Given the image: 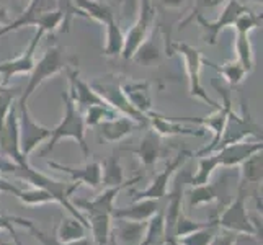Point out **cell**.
<instances>
[{
  "mask_svg": "<svg viewBox=\"0 0 263 245\" xmlns=\"http://www.w3.org/2000/svg\"><path fill=\"white\" fill-rule=\"evenodd\" d=\"M0 170L7 172V174H12L18 178L25 180V181H28V183H31L33 186H38V188H43V190H46V192H49L54 196V199H56V203L64 206L66 210L76 217V219H79L88 229L87 217L84 214H80L76 210V206L69 201V198L80 186V183H76V181H72V183L58 181V180H54L48 175L41 174L40 170H34L33 167H30L28 162L18 165V163H15L12 160H5V162H0Z\"/></svg>",
  "mask_w": 263,
  "mask_h": 245,
  "instance_id": "cell-1",
  "label": "cell"
},
{
  "mask_svg": "<svg viewBox=\"0 0 263 245\" xmlns=\"http://www.w3.org/2000/svg\"><path fill=\"white\" fill-rule=\"evenodd\" d=\"M62 102H64V115H62V120L61 123L56 126L54 129H51V136L48 139V144L44 146V149L40 152V156L44 157L46 154H49L54 146L62 141L66 138H70L77 141V144L82 149L84 156L88 157L90 156V149L87 146V141H85V131H87V126L84 123V116H82V111L79 110L76 106L74 100L70 98L69 92L62 93Z\"/></svg>",
  "mask_w": 263,
  "mask_h": 245,
  "instance_id": "cell-2",
  "label": "cell"
},
{
  "mask_svg": "<svg viewBox=\"0 0 263 245\" xmlns=\"http://www.w3.org/2000/svg\"><path fill=\"white\" fill-rule=\"evenodd\" d=\"M76 64L74 58H69L66 49L62 46H52L46 49L40 61H34L33 70L30 72L28 84L25 90L20 93V103H28L30 97L38 90L44 82L49 80L51 77L61 74V72L67 70Z\"/></svg>",
  "mask_w": 263,
  "mask_h": 245,
  "instance_id": "cell-3",
  "label": "cell"
},
{
  "mask_svg": "<svg viewBox=\"0 0 263 245\" xmlns=\"http://www.w3.org/2000/svg\"><path fill=\"white\" fill-rule=\"evenodd\" d=\"M172 52H177L178 56L183 61V66H185V72H186V77H188V92L190 97L201 100V102L208 103L213 110H219L221 105L214 102V100L208 95L206 88L201 82V69L204 64V58L199 49H196L192 44H188L185 41H175L172 43L170 46Z\"/></svg>",
  "mask_w": 263,
  "mask_h": 245,
  "instance_id": "cell-4",
  "label": "cell"
},
{
  "mask_svg": "<svg viewBox=\"0 0 263 245\" xmlns=\"http://www.w3.org/2000/svg\"><path fill=\"white\" fill-rule=\"evenodd\" d=\"M247 195H249V188L239 183L237 198L232 199L228 206H224V210L217 213V216L213 219L217 228L242 235H257L255 225H253L252 219L247 214V208H246Z\"/></svg>",
  "mask_w": 263,
  "mask_h": 245,
  "instance_id": "cell-5",
  "label": "cell"
},
{
  "mask_svg": "<svg viewBox=\"0 0 263 245\" xmlns=\"http://www.w3.org/2000/svg\"><path fill=\"white\" fill-rule=\"evenodd\" d=\"M92 85L95 88V92L103 98V102L115 110L118 115H124V116H129L133 118L134 121L141 123L144 128H147L149 121H147V116L141 115L139 111H136L134 108L129 105V102L126 100L123 90H121V80H118V77L110 76V77H102L95 82H92Z\"/></svg>",
  "mask_w": 263,
  "mask_h": 245,
  "instance_id": "cell-6",
  "label": "cell"
},
{
  "mask_svg": "<svg viewBox=\"0 0 263 245\" xmlns=\"http://www.w3.org/2000/svg\"><path fill=\"white\" fill-rule=\"evenodd\" d=\"M263 16L258 13H253L252 10H247L242 13L237 20H235L232 28L235 30V40H234V51H235V59L246 67L249 72H252L253 64V48L250 41V33L261 26Z\"/></svg>",
  "mask_w": 263,
  "mask_h": 245,
  "instance_id": "cell-7",
  "label": "cell"
},
{
  "mask_svg": "<svg viewBox=\"0 0 263 245\" xmlns=\"http://www.w3.org/2000/svg\"><path fill=\"white\" fill-rule=\"evenodd\" d=\"M154 20H156V7H154L152 0H139L138 18L134 20L128 33L124 34V48L121 52L124 59H133L136 51L141 48V44L149 38Z\"/></svg>",
  "mask_w": 263,
  "mask_h": 245,
  "instance_id": "cell-8",
  "label": "cell"
},
{
  "mask_svg": "<svg viewBox=\"0 0 263 245\" xmlns=\"http://www.w3.org/2000/svg\"><path fill=\"white\" fill-rule=\"evenodd\" d=\"M247 10H250V8L246 4H242L240 0H229V2L224 5L222 12L217 15L216 20H206L203 15L195 16L199 28L203 30V41L206 44H211V46L216 44L219 34L226 28L234 26L235 20H237L242 13H246Z\"/></svg>",
  "mask_w": 263,
  "mask_h": 245,
  "instance_id": "cell-9",
  "label": "cell"
},
{
  "mask_svg": "<svg viewBox=\"0 0 263 245\" xmlns=\"http://www.w3.org/2000/svg\"><path fill=\"white\" fill-rule=\"evenodd\" d=\"M18 136H20V152L25 159H28L30 154L49 139L51 129L36 123L28 110V103L18 102Z\"/></svg>",
  "mask_w": 263,
  "mask_h": 245,
  "instance_id": "cell-10",
  "label": "cell"
},
{
  "mask_svg": "<svg viewBox=\"0 0 263 245\" xmlns=\"http://www.w3.org/2000/svg\"><path fill=\"white\" fill-rule=\"evenodd\" d=\"M247 136H255V138L261 139V128L250 118L249 106L246 102H243L242 103V115H237L234 110H229L228 121H226L221 141H219V144H217L216 150H219L221 147L229 146V144H234V142L246 141Z\"/></svg>",
  "mask_w": 263,
  "mask_h": 245,
  "instance_id": "cell-11",
  "label": "cell"
},
{
  "mask_svg": "<svg viewBox=\"0 0 263 245\" xmlns=\"http://www.w3.org/2000/svg\"><path fill=\"white\" fill-rule=\"evenodd\" d=\"M193 156V152L188 150H180L177 154V157L174 160L167 162L165 168L156 174V177L152 178L151 185L142 190V192H133V201H138V199H164L167 196V190H168V181L172 180L177 172L185 165V162Z\"/></svg>",
  "mask_w": 263,
  "mask_h": 245,
  "instance_id": "cell-12",
  "label": "cell"
},
{
  "mask_svg": "<svg viewBox=\"0 0 263 245\" xmlns=\"http://www.w3.org/2000/svg\"><path fill=\"white\" fill-rule=\"evenodd\" d=\"M139 180H142V177H134L129 181H124V183L118 185V186H111V188H106L103 193H100L95 199H74L72 204L79 206L80 210H84L87 213L88 217H93V216H111L113 210H115V199L118 196V193L121 190L128 188L134 183H138Z\"/></svg>",
  "mask_w": 263,
  "mask_h": 245,
  "instance_id": "cell-13",
  "label": "cell"
},
{
  "mask_svg": "<svg viewBox=\"0 0 263 245\" xmlns=\"http://www.w3.org/2000/svg\"><path fill=\"white\" fill-rule=\"evenodd\" d=\"M98 138L108 142V144H115L120 142L124 138H128L133 133L139 131V129H146L141 123L134 121L133 118L124 116V115H116L110 120L102 121L98 126Z\"/></svg>",
  "mask_w": 263,
  "mask_h": 245,
  "instance_id": "cell-14",
  "label": "cell"
},
{
  "mask_svg": "<svg viewBox=\"0 0 263 245\" xmlns=\"http://www.w3.org/2000/svg\"><path fill=\"white\" fill-rule=\"evenodd\" d=\"M44 36L43 30H38L34 34V38L31 40V43L28 44L26 51H23L20 56H16L15 59L10 61H4L0 62V76L4 77V84H7L8 80L15 76H22V74H30L34 66V52L38 49V44L41 41V38Z\"/></svg>",
  "mask_w": 263,
  "mask_h": 245,
  "instance_id": "cell-15",
  "label": "cell"
},
{
  "mask_svg": "<svg viewBox=\"0 0 263 245\" xmlns=\"http://www.w3.org/2000/svg\"><path fill=\"white\" fill-rule=\"evenodd\" d=\"M66 72H67V79H69V95L72 100H74L76 106L80 111L92 105H106L103 102V98L95 92V88L90 85L88 82L79 77L77 69L69 67Z\"/></svg>",
  "mask_w": 263,
  "mask_h": 245,
  "instance_id": "cell-16",
  "label": "cell"
},
{
  "mask_svg": "<svg viewBox=\"0 0 263 245\" xmlns=\"http://www.w3.org/2000/svg\"><path fill=\"white\" fill-rule=\"evenodd\" d=\"M121 90L136 111L147 116L154 111L152 90L147 80H126L121 82Z\"/></svg>",
  "mask_w": 263,
  "mask_h": 245,
  "instance_id": "cell-17",
  "label": "cell"
},
{
  "mask_svg": "<svg viewBox=\"0 0 263 245\" xmlns=\"http://www.w3.org/2000/svg\"><path fill=\"white\" fill-rule=\"evenodd\" d=\"M261 149H263L261 141L260 142L240 141V142L229 144V146H224L219 150H216L214 154L217 160H219V167L234 168V167H239L243 160H247L255 152H261Z\"/></svg>",
  "mask_w": 263,
  "mask_h": 245,
  "instance_id": "cell-18",
  "label": "cell"
},
{
  "mask_svg": "<svg viewBox=\"0 0 263 245\" xmlns=\"http://www.w3.org/2000/svg\"><path fill=\"white\" fill-rule=\"evenodd\" d=\"M190 177L188 174H178L177 181L172 192H168L167 198V208L164 213V222H165V243L168 240L174 239V229H175V222L178 219V216L181 214V201H183V195H185V178Z\"/></svg>",
  "mask_w": 263,
  "mask_h": 245,
  "instance_id": "cell-19",
  "label": "cell"
},
{
  "mask_svg": "<svg viewBox=\"0 0 263 245\" xmlns=\"http://www.w3.org/2000/svg\"><path fill=\"white\" fill-rule=\"evenodd\" d=\"M228 181H229V177L224 174L217 178L214 183L208 181L204 185H198V186H193L192 190H188V192H185L186 199H188V208H195L199 204H206V203L216 201V199H221L228 193Z\"/></svg>",
  "mask_w": 263,
  "mask_h": 245,
  "instance_id": "cell-20",
  "label": "cell"
},
{
  "mask_svg": "<svg viewBox=\"0 0 263 245\" xmlns=\"http://www.w3.org/2000/svg\"><path fill=\"white\" fill-rule=\"evenodd\" d=\"M48 167L64 172L70 177L72 181L76 183H85L92 188H98L102 185V163L100 162H88L84 167H69V165H62L58 162H48Z\"/></svg>",
  "mask_w": 263,
  "mask_h": 245,
  "instance_id": "cell-21",
  "label": "cell"
},
{
  "mask_svg": "<svg viewBox=\"0 0 263 245\" xmlns=\"http://www.w3.org/2000/svg\"><path fill=\"white\" fill-rule=\"evenodd\" d=\"M149 128L156 131L160 138L164 136H195V138H203L206 134L201 128H185L181 123L170 120L168 116H164L157 111H152L147 115Z\"/></svg>",
  "mask_w": 263,
  "mask_h": 245,
  "instance_id": "cell-22",
  "label": "cell"
},
{
  "mask_svg": "<svg viewBox=\"0 0 263 245\" xmlns=\"http://www.w3.org/2000/svg\"><path fill=\"white\" fill-rule=\"evenodd\" d=\"M160 201L159 199H138V201H133L129 206L120 208V210H113L111 217L113 219H128V221H138L144 222L149 221L151 217L160 211Z\"/></svg>",
  "mask_w": 263,
  "mask_h": 245,
  "instance_id": "cell-23",
  "label": "cell"
},
{
  "mask_svg": "<svg viewBox=\"0 0 263 245\" xmlns=\"http://www.w3.org/2000/svg\"><path fill=\"white\" fill-rule=\"evenodd\" d=\"M123 150H128L133 152L138 156L139 162L142 163L146 168H152L154 165L157 163L160 154H162V142H160V136L154 131L152 128H146V133L141 138L139 146L136 149H123Z\"/></svg>",
  "mask_w": 263,
  "mask_h": 245,
  "instance_id": "cell-24",
  "label": "cell"
},
{
  "mask_svg": "<svg viewBox=\"0 0 263 245\" xmlns=\"http://www.w3.org/2000/svg\"><path fill=\"white\" fill-rule=\"evenodd\" d=\"M147 222L128 221V219H116V225L111 229L115 234L116 242L121 245H139L146 234Z\"/></svg>",
  "mask_w": 263,
  "mask_h": 245,
  "instance_id": "cell-25",
  "label": "cell"
},
{
  "mask_svg": "<svg viewBox=\"0 0 263 245\" xmlns=\"http://www.w3.org/2000/svg\"><path fill=\"white\" fill-rule=\"evenodd\" d=\"M204 64L211 66L213 69L217 70V74H219L224 80V84H228L231 88L240 85L246 77L249 76V70L243 67L237 59H232V61H228L224 62V64H216V62H211L204 59Z\"/></svg>",
  "mask_w": 263,
  "mask_h": 245,
  "instance_id": "cell-26",
  "label": "cell"
},
{
  "mask_svg": "<svg viewBox=\"0 0 263 245\" xmlns=\"http://www.w3.org/2000/svg\"><path fill=\"white\" fill-rule=\"evenodd\" d=\"M105 46H103V56L106 58H118L121 56L124 48V33L121 30L120 23L116 18H111L105 25Z\"/></svg>",
  "mask_w": 263,
  "mask_h": 245,
  "instance_id": "cell-27",
  "label": "cell"
},
{
  "mask_svg": "<svg viewBox=\"0 0 263 245\" xmlns=\"http://www.w3.org/2000/svg\"><path fill=\"white\" fill-rule=\"evenodd\" d=\"M72 4L76 5L80 16L92 18L100 25H105L111 18H115L113 10L103 2H97V0H72Z\"/></svg>",
  "mask_w": 263,
  "mask_h": 245,
  "instance_id": "cell-28",
  "label": "cell"
},
{
  "mask_svg": "<svg viewBox=\"0 0 263 245\" xmlns=\"http://www.w3.org/2000/svg\"><path fill=\"white\" fill-rule=\"evenodd\" d=\"M124 170L121 167L120 157H118L116 150L111 154L110 157L105 159L102 163V185H105L106 188L111 186H118L124 183Z\"/></svg>",
  "mask_w": 263,
  "mask_h": 245,
  "instance_id": "cell-29",
  "label": "cell"
},
{
  "mask_svg": "<svg viewBox=\"0 0 263 245\" xmlns=\"http://www.w3.org/2000/svg\"><path fill=\"white\" fill-rule=\"evenodd\" d=\"M84 237H87V228L79 219H76L74 216H72V217L67 216V217H64V219L61 221L58 232H56V239L58 240L69 243V242L80 240Z\"/></svg>",
  "mask_w": 263,
  "mask_h": 245,
  "instance_id": "cell-30",
  "label": "cell"
},
{
  "mask_svg": "<svg viewBox=\"0 0 263 245\" xmlns=\"http://www.w3.org/2000/svg\"><path fill=\"white\" fill-rule=\"evenodd\" d=\"M240 183L250 186H258L261 183V152H255L247 160L240 163Z\"/></svg>",
  "mask_w": 263,
  "mask_h": 245,
  "instance_id": "cell-31",
  "label": "cell"
},
{
  "mask_svg": "<svg viewBox=\"0 0 263 245\" xmlns=\"http://www.w3.org/2000/svg\"><path fill=\"white\" fill-rule=\"evenodd\" d=\"M139 245H165V222L164 211L154 214L146 228V234Z\"/></svg>",
  "mask_w": 263,
  "mask_h": 245,
  "instance_id": "cell-32",
  "label": "cell"
},
{
  "mask_svg": "<svg viewBox=\"0 0 263 245\" xmlns=\"http://www.w3.org/2000/svg\"><path fill=\"white\" fill-rule=\"evenodd\" d=\"M217 167H219V160H217L214 152L208 154V156H201L199 157V162H198V172L195 175L190 177V185L198 186V185L208 183Z\"/></svg>",
  "mask_w": 263,
  "mask_h": 245,
  "instance_id": "cell-33",
  "label": "cell"
},
{
  "mask_svg": "<svg viewBox=\"0 0 263 245\" xmlns=\"http://www.w3.org/2000/svg\"><path fill=\"white\" fill-rule=\"evenodd\" d=\"M221 229L217 228L216 222L211 221L210 225H206V228L203 229H198L192 234H188V235H183V237H180V239H175L178 243L181 245H210L211 240L217 235V232H219Z\"/></svg>",
  "mask_w": 263,
  "mask_h": 245,
  "instance_id": "cell-34",
  "label": "cell"
},
{
  "mask_svg": "<svg viewBox=\"0 0 263 245\" xmlns=\"http://www.w3.org/2000/svg\"><path fill=\"white\" fill-rule=\"evenodd\" d=\"M118 113L115 110H111L108 105H92V106H87L85 110H82L84 123L87 128H97L102 121L110 120V118H113Z\"/></svg>",
  "mask_w": 263,
  "mask_h": 245,
  "instance_id": "cell-35",
  "label": "cell"
},
{
  "mask_svg": "<svg viewBox=\"0 0 263 245\" xmlns=\"http://www.w3.org/2000/svg\"><path fill=\"white\" fill-rule=\"evenodd\" d=\"M16 196L20 198V201L23 204H28V206H41V204L56 201L49 192H46V190H43V188H38V186H34L31 190H20Z\"/></svg>",
  "mask_w": 263,
  "mask_h": 245,
  "instance_id": "cell-36",
  "label": "cell"
},
{
  "mask_svg": "<svg viewBox=\"0 0 263 245\" xmlns=\"http://www.w3.org/2000/svg\"><path fill=\"white\" fill-rule=\"evenodd\" d=\"M20 88L16 87H7V84L0 82V129H2L4 121L8 115V111L12 110L13 102L20 97Z\"/></svg>",
  "mask_w": 263,
  "mask_h": 245,
  "instance_id": "cell-37",
  "label": "cell"
},
{
  "mask_svg": "<svg viewBox=\"0 0 263 245\" xmlns=\"http://www.w3.org/2000/svg\"><path fill=\"white\" fill-rule=\"evenodd\" d=\"M160 59V52L159 48L152 43V38H149L141 44V48L136 51V54L133 56V61H136L138 64H144V66H152Z\"/></svg>",
  "mask_w": 263,
  "mask_h": 245,
  "instance_id": "cell-38",
  "label": "cell"
},
{
  "mask_svg": "<svg viewBox=\"0 0 263 245\" xmlns=\"http://www.w3.org/2000/svg\"><path fill=\"white\" fill-rule=\"evenodd\" d=\"M211 222H199V221H193L190 219L188 216H185L183 213H181L178 216V219L175 222V229H174V239H180L183 237V235H188L192 234L198 229H203L206 228V225H210Z\"/></svg>",
  "mask_w": 263,
  "mask_h": 245,
  "instance_id": "cell-39",
  "label": "cell"
},
{
  "mask_svg": "<svg viewBox=\"0 0 263 245\" xmlns=\"http://www.w3.org/2000/svg\"><path fill=\"white\" fill-rule=\"evenodd\" d=\"M15 224H18V225H25V228H31V225H33V222H31V221L23 219V217L7 216V214H4V213H0V229L8 231V232L12 234L13 243H15V245H22V242L18 240V237H16V232H15V228H13Z\"/></svg>",
  "mask_w": 263,
  "mask_h": 245,
  "instance_id": "cell-40",
  "label": "cell"
},
{
  "mask_svg": "<svg viewBox=\"0 0 263 245\" xmlns=\"http://www.w3.org/2000/svg\"><path fill=\"white\" fill-rule=\"evenodd\" d=\"M30 229V232L34 235L36 239H38L43 245H95L92 240H90L88 237H84V239H80V240H76V242H69V243H64V242H61V240H58L56 237H51V235H48V234H44L43 231H40L36 225L33 224L31 228H28Z\"/></svg>",
  "mask_w": 263,
  "mask_h": 245,
  "instance_id": "cell-41",
  "label": "cell"
},
{
  "mask_svg": "<svg viewBox=\"0 0 263 245\" xmlns=\"http://www.w3.org/2000/svg\"><path fill=\"white\" fill-rule=\"evenodd\" d=\"M222 2H224V0H195L192 13H190V15L185 18V20L180 23V28H185V25H186V23L193 22V20H195V16L201 15V12L206 10V8H216V7H219Z\"/></svg>",
  "mask_w": 263,
  "mask_h": 245,
  "instance_id": "cell-42",
  "label": "cell"
},
{
  "mask_svg": "<svg viewBox=\"0 0 263 245\" xmlns=\"http://www.w3.org/2000/svg\"><path fill=\"white\" fill-rule=\"evenodd\" d=\"M237 235L235 232H231V231H224V232H217L216 237L211 240L210 245H235L237 242Z\"/></svg>",
  "mask_w": 263,
  "mask_h": 245,
  "instance_id": "cell-43",
  "label": "cell"
},
{
  "mask_svg": "<svg viewBox=\"0 0 263 245\" xmlns=\"http://www.w3.org/2000/svg\"><path fill=\"white\" fill-rule=\"evenodd\" d=\"M59 4H61V8L64 10V15H66V20H64V25H62V30L64 31H69V25H70V15L72 13H79V10L76 8V5L72 4V0H59Z\"/></svg>",
  "mask_w": 263,
  "mask_h": 245,
  "instance_id": "cell-44",
  "label": "cell"
},
{
  "mask_svg": "<svg viewBox=\"0 0 263 245\" xmlns=\"http://www.w3.org/2000/svg\"><path fill=\"white\" fill-rule=\"evenodd\" d=\"M160 4L165 8H170V10H175V8H180L185 4V0H160Z\"/></svg>",
  "mask_w": 263,
  "mask_h": 245,
  "instance_id": "cell-45",
  "label": "cell"
},
{
  "mask_svg": "<svg viewBox=\"0 0 263 245\" xmlns=\"http://www.w3.org/2000/svg\"><path fill=\"white\" fill-rule=\"evenodd\" d=\"M8 23H10V13H8L7 8L0 4V28L5 26V25H8Z\"/></svg>",
  "mask_w": 263,
  "mask_h": 245,
  "instance_id": "cell-46",
  "label": "cell"
},
{
  "mask_svg": "<svg viewBox=\"0 0 263 245\" xmlns=\"http://www.w3.org/2000/svg\"><path fill=\"white\" fill-rule=\"evenodd\" d=\"M105 245H118L116 237H115V234H113V232L110 234V237H108V240H106V243H105Z\"/></svg>",
  "mask_w": 263,
  "mask_h": 245,
  "instance_id": "cell-47",
  "label": "cell"
},
{
  "mask_svg": "<svg viewBox=\"0 0 263 245\" xmlns=\"http://www.w3.org/2000/svg\"><path fill=\"white\" fill-rule=\"evenodd\" d=\"M165 245H181V243H178V242H177L175 239H172V240H168V242H167Z\"/></svg>",
  "mask_w": 263,
  "mask_h": 245,
  "instance_id": "cell-48",
  "label": "cell"
},
{
  "mask_svg": "<svg viewBox=\"0 0 263 245\" xmlns=\"http://www.w3.org/2000/svg\"><path fill=\"white\" fill-rule=\"evenodd\" d=\"M0 245H15L13 242H5V240H2V242H0Z\"/></svg>",
  "mask_w": 263,
  "mask_h": 245,
  "instance_id": "cell-49",
  "label": "cell"
},
{
  "mask_svg": "<svg viewBox=\"0 0 263 245\" xmlns=\"http://www.w3.org/2000/svg\"><path fill=\"white\" fill-rule=\"evenodd\" d=\"M20 2H25V4H28V2H30V0H20Z\"/></svg>",
  "mask_w": 263,
  "mask_h": 245,
  "instance_id": "cell-50",
  "label": "cell"
},
{
  "mask_svg": "<svg viewBox=\"0 0 263 245\" xmlns=\"http://www.w3.org/2000/svg\"><path fill=\"white\" fill-rule=\"evenodd\" d=\"M257 2H258V0H257Z\"/></svg>",
  "mask_w": 263,
  "mask_h": 245,
  "instance_id": "cell-51",
  "label": "cell"
}]
</instances>
